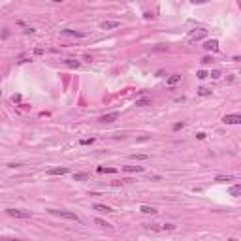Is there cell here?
<instances>
[{"instance_id":"obj_12","label":"cell","mask_w":241,"mask_h":241,"mask_svg":"<svg viewBox=\"0 0 241 241\" xmlns=\"http://www.w3.org/2000/svg\"><path fill=\"white\" fill-rule=\"evenodd\" d=\"M136 106H138V107H147V106H151V98H139V100H136Z\"/></svg>"},{"instance_id":"obj_22","label":"cell","mask_w":241,"mask_h":241,"mask_svg":"<svg viewBox=\"0 0 241 241\" xmlns=\"http://www.w3.org/2000/svg\"><path fill=\"white\" fill-rule=\"evenodd\" d=\"M132 160H149V155H132Z\"/></svg>"},{"instance_id":"obj_6","label":"cell","mask_w":241,"mask_h":241,"mask_svg":"<svg viewBox=\"0 0 241 241\" xmlns=\"http://www.w3.org/2000/svg\"><path fill=\"white\" fill-rule=\"evenodd\" d=\"M203 47H205L207 51H213V53H217V51H219V42H217V40H207V42L203 43Z\"/></svg>"},{"instance_id":"obj_21","label":"cell","mask_w":241,"mask_h":241,"mask_svg":"<svg viewBox=\"0 0 241 241\" xmlns=\"http://www.w3.org/2000/svg\"><path fill=\"white\" fill-rule=\"evenodd\" d=\"M198 94H200V96H211V89H205V87H200V89H198Z\"/></svg>"},{"instance_id":"obj_25","label":"cell","mask_w":241,"mask_h":241,"mask_svg":"<svg viewBox=\"0 0 241 241\" xmlns=\"http://www.w3.org/2000/svg\"><path fill=\"white\" fill-rule=\"evenodd\" d=\"M183 126H185V123H175V124H173V130L177 132V130H181Z\"/></svg>"},{"instance_id":"obj_20","label":"cell","mask_w":241,"mask_h":241,"mask_svg":"<svg viewBox=\"0 0 241 241\" xmlns=\"http://www.w3.org/2000/svg\"><path fill=\"white\" fill-rule=\"evenodd\" d=\"M115 171H117L115 168H102V166L98 168V173H115Z\"/></svg>"},{"instance_id":"obj_4","label":"cell","mask_w":241,"mask_h":241,"mask_svg":"<svg viewBox=\"0 0 241 241\" xmlns=\"http://www.w3.org/2000/svg\"><path fill=\"white\" fill-rule=\"evenodd\" d=\"M207 36V30H203V29H200L198 32H192L190 36H188V42L190 43H194V42H198V40H202V38H205Z\"/></svg>"},{"instance_id":"obj_30","label":"cell","mask_w":241,"mask_h":241,"mask_svg":"<svg viewBox=\"0 0 241 241\" xmlns=\"http://www.w3.org/2000/svg\"><path fill=\"white\" fill-rule=\"evenodd\" d=\"M211 62V57H203L202 59V64H209Z\"/></svg>"},{"instance_id":"obj_1","label":"cell","mask_w":241,"mask_h":241,"mask_svg":"<svg viewBox=\"0 0 241 241\" xmlns=\"http://www.w3.org/2000/svg\"><path fill=\"white\" fill-rule=\"evenodd\" d=\"M51 213L53 215H57V217H62V219H68V220H74V222H77V224H81V219H79L75 213H72V211H64V209H51Z\"/></svg>"},{"instance_id":"obj_18","label":"cell","mask_w":241,"mask_h":241,"mask_svg":"<svg viewBox=\"0 0 241 241\" xmlns=\"http://www.w3.org/2000/svg\"><path fill=\"white\" fill-rule=\"evenodd\" d=\"M83 179H89V173H87V171H79V173H74V181H83Z\"/></svg>"},{"instance_id":"obj_8","label":"cell","mask_w":241,"mask_h":241,"mask_svg":"<svg viewBox=\"0 0 241 241\" xmlns=\"http://www.w3.org/2000/svg\"><path fill=\"white\" fill-rule=\"evenodd\" d=\"M60 34L62 36H72V38H83V32H77V30H70V29H64V30H60Z\"/></svg>"},{"instance_id":"obj_5","label":"cell","mask_w":241,"mask_h":241,"mask_svg":"<svg viewBox=\"0 0 241 241\" xmlns=\"http://www.w3.org/2000/svg\"><path fill=\"white\" fill-rule=\"evenodd\" d=\"M119 119V113L117 111H113V113H107V115H102L98 120L100 123H115V120Z\"/></svg>"},{"instance_id":"obj_34","label":"cell","mask_w":241,"mask_h":241,"mask_svg":"<svg viewBox=\"0 0 241 241\" xmlns=\"http://www.w3.org/2000/svg\"><path fill=\"white\" fill-rule=\"evenodd\" d=\"M53 2H62V0H53Z\"/></svg>"},{"instance_id":"obj_2","label":"cell","mask_w":241,"mask_h":241,"mask_svg":"<svg viewBox=\"0 0 241 241\" xmlns=\"http://www.w3.org/2000/svg\"><path fill=\"white\" fill-rule=\"evenodd\" d=\"M6 213L13 219H30L32 217L30 211H23V209H6Z\"/></svg>"},{"instance_id":"obj_10","label":"cell","mask_w":241,"mask_h":241,"mask_svg":"<svg viewBox=\"0 0 241 241\" xmlns=\"http://www.w3.org/2000/svg\"><path fill=\"white\" fill-rule=\"evenodd\" d=\"M68 173V168H51L47 170V175H66Z\"/></svg>"},{"instance_id":"obj_3","label":"cell","mask_w":241,"mask_h":241,"mask_svg":"<svg viewBox=\"0 0 241 241\" xmlns=\"http://www.w3.org/2000/svg\"><path fill=\"white\" fill-rule=\"evenodd\" d=\"M222 123H224V124H239V123H241V115H239V113H234V115H224Z\"/></svg>"},{"instance_id":"obj_27","label":"cell","mask_w":241,"mask_h":241,"mask_svg":"<svg viewBox=\"0 0 241 241\" xmlns=\"http://www.w3.org/2000/svg\"><path fill=\"white\" fill-rule=\"evenodd\" d=\"M11 102H21V96H19V94H13V96H11Z\"/></svg>"},{"instance_id":"obj_29","label":"cell","mask_w":241,"mask_h":241,"mask_svg":"<svg viewBox=\"0 0 241 241\" xmlns=\"http://www.w3.org/2000/svg\"><path fill=\"white\" fill-rule=\"evenodd\" d=\"M192 4H205V2H209V0H190Z\"/></svg>"},{"instance_id":"obj_31","label":"cell","mask_w":241,"mask_h":241,"mask_svg":"<svg viewBox=\"0 0 241 241\" xmlns=\"http://www.w3.org/2000/svg\"><path fill=\"white\" fill-rule=\"evenodd\" d=\"M196 138H198V139H205V134H203V132H198V134H196Z\"/></svg>"},{"instance_id":"obj_11","label":"cell","mask_w":241,"mask_h":241,"mask_svg":"<svg viewBox=\"0 0 241 241\" xmlns=\"http://www.w3.org/2000/svg\"><path fill=\"white\" fill-rule=\"evenodd\" d=\"M179 81H181V75H179V74H173V75H170V77L166 79V83H168L170 87L175 85V83H179Z\"/></svg>"},{"instance_id":"obj_19","label":"cell","mask_w":241,"mask_h":241,"mask_svg":"<svg viewBox=\"0 0 241 241\" xmlns=\"http://www.w3.org/2000/svg\"><path fill=\"white\" fill-rule=\"evenodd\" d=\"M215 181L217 183H226V181H234V177H232V175H226V177H224V175H219V177H215Z\"/></svg>"},{"instance_id":"obj_15","label":"cell","mask_w":241,"mask_h":241,"mask_svg":"<svg viewBox=\"0 0 241 241\" xmlns=\"http://www.w3.org/2000/svg\"><path fill=\"white\" fill-rule=\"evenodd\" d=\"M123 170L128 173H134V171H143V166H124Z\"/></svg>"},{"instance_id":"obj_28","label":"cell","mask_w":241,"mask_h":241,"mask_svg":"<svg viewBox=\"0 0 241 241\" xmlns=\"http://www.w3.org/2000/svg\"><path fill=\"white\" fill-rule=\"evenodd\" d=\"M34 55H43V49H42V47H36V49H34Z\"/></svg>"},{"instance_id":"obj_7","label":"cell","mask_w":241,"mask_h":241,"mask_svg":"<svg viewBox=\"0 0 241 241\" xmlns=\"http://www.w3.org/2000/svg\"><path fill=\"white\" fill-rule=\"evenodd\" d=\"M117 26H119V21H102L100 23L102 30H111V29H117Z\"/></svg>"},{"instance_id":"obj_16","label":"cell","mask_w":241,"mask_h":241,"mask_svg":"<svg viewBox=\"0 0 241 241\" xmlns=\"http://www.w3.org/2000/svg\"><path fill=\"white\" fill-rule=\"evenodd\" d=\"M139 211L145 213V215H155V213H156L155 207H149V205H141V207H139Z\"/></svg>"},{"instance_id":"obj_32","label":"cell","mask_w":241,"mask_h":241,"mask_svg":"<svg viewBox=\"0 0 241 241\" xmlns=\"http://www.w3.org/2000/svg\"><path fill=\"white\" fill-rule=\"evenodd\" d=\"M124 183V181H113V183H111V185H113V187H120V185H123Z\"/></svg>"},{"instance_id":"obj_24","label":"cell","mask_w":241,"mask_h":241,"mask_svg":"<svg viewBox=\"0 0 241 241\" xmlns=\"http://www.w3.org/2000/svg\"><path fill=\"white\" fill-rule=\"evenodd\" d=\"M209 75H211V77H213V79H219V77H220V75H222V74H220V72H219V70H213V72H211V74H209Z\"/></svg>"},{"instance_id":"obj_26","label":"cell","mask_w":241,"mask_h":241,"mask_svg":"<svg viewBox=\"0 0 241 241\" xmlns=\"http://www.w3.org/2000/svg\"><path fill=\"white\" fill-rule=\"evenodd\" d=\"M92 141H94V138H91V139H81V145H91Z\"/></svg>"},{"instance_id":"obj_9","label":"cell","mask_w":241,"mask_h":241,"mask_svg":"<svg viewBox=\"0 0 241 241\" xmlns=\"http://www.w3.org/2000/svg\"><path fill=\"white\" fill-rule=\"evenodd\" d=\"M92 209H94V211H100V213H113V209H111L109 205H106V203H94V205H92Z\"/></svg>"},{"instance_id":"obj_33","label":"cell","mask_w":241,"mask_h":241,"mask_svg":"<svg viewBox=\"0 0 241 241\" xmlns=\"http://www.w3.org/2000/svg\"><path fill=\"white\" fill-rule=\"evenodd\" d=\"M25 32H26V34H32V32H36V30H34V29H30V26H26Z\"/></svg>"},{"instance_id":"obj_23","label":"cell","mask_w":241,"mask_h":241,"mask_svg":"<svg viewBox=\"0 0 241 241\" xmlns=\"http://www.w3.org/2000/svg\"><path fill=\"white\" fill-rule=\"evenodd\" d=\"M196 75H198L200 79H205V77H207V75H209V74H207L205 70H198V74H196Z\"/></svg>"},{"instance_id":"obj_14","label":"cell","mask_w":241,"mask_h":241,"mask_svg":"<svg viewBox=\"0 0 241 241\" xmlns=\"http://www.w3.org/2000/svg\"><path fill=\"white\" fill-rule=\"evenodd\" d=\"M94 224H96V226H100V228H111V224H109V222H106L104 219H98V217L94 219Z\"/></svg>"},{"instance_id":"obj_13","label":"cell","mask_w":241,"mask_h":241,"mask_svg":"<svg viewBox=\"0 0 241 241\" xmlns=\"http://www.w3.org/2000/svg\"><path fill=\"white\" fill-rule=\"evenodd\" d=\"M228 192H230V196H235V198H238V196L241 194V187L239 185H234V187L228 188Z\"/></svg>"},{"instance_id":"obj_17","label":"cell","mask_w":241,"mask_h":241,"mask_svg":"<svg viewBox=\"0 0 241 241\" xmlns=\"http://www.w3.org/2000/svg\"><path fill=\"white\" fill-rule=\"evenodd\" d=\"M64 62H66V66H70V68H79V60H75V59H66L64 60Z\"/></svg>"}]
</instances>
